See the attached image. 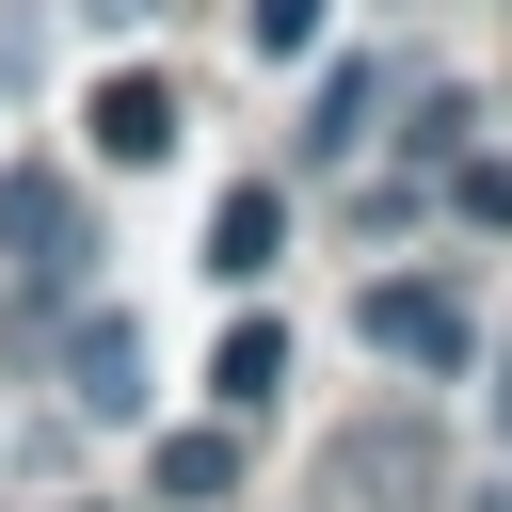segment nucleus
<instances>
[{"label":"nucleus","instance_id":"obj_1","mask_svg":"<svg viewBox=\"0 0 512 512\" xmlns=\"http://www.w3.org/2000/svg\"><path fill=\"white\" fill-rule=\"evenodd\" d=\"M352 336H368L384 368H432V384H448V368H480V304H464V288H432V272H384V288L352 304Z\"/></svg>","mask_w":512,"mask_h":512},{"label":"nucleus","instance_id":"obj_2","mask_svg":"<svg viewBox=\"0 0 512 512\" xmlns=\"http://www.w3.org/2000/svg\"><path fill=\"white\" fill-rule=\"evenodd\" d=\"M0 240L32 256V288H48V304H64V272L96 256V224H80V192H64L48 160H16V176H0Z\"/></svg>","mask_w":512,"mask_h":512},{"label":"nucleus","instance_id":"obj_3","mask_svg":"<svg viewBox=\"0 0 512 512\" xmlns=\"http://www.w3.org/2000/svg\"><path fill=\"white\" fill-rule=\"evenodd\" d=\"M64 400H80V416H144V336H128L112 304L64 336Z\"/></svg>","mask_w":512,"mask_h":512},{"label":"nucleus","instance_id":"obj_4","mask_svg":"<svg viewBox=\"0 0 512 512\" xmlns=\"http://www.w3.org/2000/svg\"><path fill=\"white\" fill-rule=\"evenodd\" d=\"M80 128H96V160H160V144H176V80H144V64H112Z\"/></svg>","mask_w":512,"mask_h":512},{"label":"nucleus","instance_id":"obj_5","mask_svg":"<svg viewBox=\"0 0 512 512\" xmlns=\"http://www.w3.org/2000/svg\"><path fill=\"white\" fill-rule=\"evenodd\" d=\"M336 496H432V432H400V416H368V432H336V464H320Z\"/></svg>","mask_w":512,"mask_h":512},{"label":"nucleus","instance_id":"obj_6","mask_svg":"<svg viewBox=\"0 0 512 512\" xmlns=\"http://www.w3.org/2000/svg\"><path fill=\"white\" fill-rule=\"evenodd\" d=\"M272 256H288V208H272V192H224V208H208V272H224V288H256Z\"/></svg>","mask_w":512,"mask_h":512},{"label":"nucleus","instance_id":"obj_7","mask_svg":"<svg viewBox=\"0 0 512 512\" xmlns=\"http://www.w3.org/2000/svg\"><path fill=\"white\" fill-rule=\"evenodd\" d=\"M176 512H208V496H240V432H160V464H144Z\"/></svg>","mask_w":512,"mask_h":512},{"label":"nucleus","instance_id":"obj_8","mask_svg":"<svg viewBox=\"0 0 512 512\" xmlns=\"http://www.w3.org/2000/svg\"><path fill=\"white\" fill-rule=\"evenodd\" d=\"M272 384H288V336H272V320H240V336L208 352V400H224V416H256Z\"/></svg>","mask_w":512,"mask_h":512},{"label":"nucleus","instance_id":"obj_9","mask_svg":"<svg viewBox=\"0 0 512 512\" xmlns=\"http://www.w3.org/2000/svg\"><path fill=\"white\" fill-rule=\"evenodd\" d=\"M368 96H384V64H336V80H320V112H304V144H320V160H336V144H368Z\"/></svg>","mask_w":512,"mask_h":512},{"label":"nucleus","instance_id":"obj_10","mask_svg":"<svg viewBox=\"0 0 512 512\" xmlns=\"http://www.w3.org/2000/svg\"><path fill=\"white\" fill-rule=\"evenodd\" d=\"M320 32H336V0H256V48H272V64H304Z\"/></svg>","mask_w":512,"mask_h":512},{"label":"nucleus","instance_id":"obj_11","mask_svg":"<svg viewBox=\"0 0 512 512\" xmlns=\"http://www.w3.org/2000/svg\"><path fill=\"white\" fill-rule=\"evenodd\" d=\"M464 224H512V160H464Z\"/></svg>","mask_w":512,"mask_h":512},{"label":"nucleus","instance_id":"obj_12","mask_svg":"<svg viewBox=\"0 0 512 512\" xmlns=\"http://www.w3.org/2000/svg\"><path fill=\"white\" fill-rule=\"evenodd\" d=\"M496 448H512V352H496Z\"/></svg>","mask_w":512,"mask_h":512}]
</instances>
